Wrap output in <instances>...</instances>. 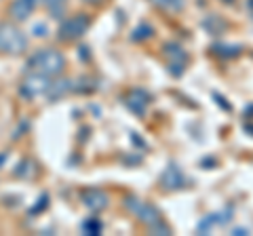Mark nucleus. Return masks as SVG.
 <instances>
[{
  "instance_id": "obj_8",
  "label": "nucleus",
  "mask_w": 253,
  "mask_h": 236,
  "mask_svg": "<svg viewBox=\"0 0 253 236\" xmlns=\"http://www.w3.org/2000/svg\"><path fill=\"white\" fill-rule=\"evenodd\" d=\"M152 2H156L158 6H165V9H181L184 6V0H152Z\"/></svg>"
},
{
  "instance_id": "obj_7",
  "label": "nucleus",
  "mask_w": 253,
  "mask_h": 236,
  "mask_svg": "<svg viewBox=\"0 0 253 236\" xmlns=\"http://www.w3.org/2000/svg\"><path fill=\"white\" fill-rule=\"evenodd\" d=\"M84 202L93 209H104L106 207V196L101 192H89V194H84Z\"/></svg>"
},
{
  "instance_id": "obj_5",
  "label": "nucleus",
  "mask_w": 253,
  "mask_h": 236,
  "mask_svg": "<svg viewBox=\"0 0 253 236\" xmlns=\"http://www.w3.org/2000/svg\"><path fill=\"white\" fill-rule=\"evenodd\" d=\"M38 4V0H15L13 6H11V15L15 19H26L28 15L34 11V6Z\"/></svg>"
},
{
  "instance_id": "obj_6",
  "label": "nucleus",
  "mask_w": 253,
  "mask_h": 236,
  "mask_svg": "<svg viewBox=\"0 0 253 236\" xmlns=\"http://www.w3.org/2000/svg\"><path fill=\"white\" fill-rule=\"evenodd\" d=\"M139 207V215H141V219L144 222H148V224H154V222H158V213H156V209L154 207H150V204H146V202H139L137 204Z\"/></svg>"
},
{
  "instance_id": "obj_2",
  "label": "nucleus",
  "mask_w": 253,
  "mask_h": 236,
  "mask_svg": "<svg viewBox=\"0 0 253 236\" xmlns=\"http://www.w3.org/2000/svg\"><path fill=\"white\" fill-rule=\"evenodd\" d=\"M26 36L19 30H15L11 26H0V51H11V53H19L26 49Z\"/></svg>"
},
{
  "instance_id": "obj_9",
  "label": "nucleus",
  "mask_w": 253,
  "mask_h": 236,
  "mask_svg": "<svg viewBox=\"0 0 253 236\" xmlns=\"http://www.w3.org/2000/svg\"><path fill=\"white\" fill-rule=\"evenodd\" d=\"M44 2H46V4H49V6H51V9L55 11V9H57V4H61V2H63V0H44Z\"/></svg>"
},
{
  "instance_id": "obj_3",
  "label": "nucleus",
  "mask_w": 253,
  "mask_h": 236,
  "mask_svg": "<svg viewBox=\"0 0 253 236\" xmlns=\"http://www.w3.org/2000/svg\"><path fill=\"white\" fill-rule=\"evenodd\" d=\"M49 89H51V82H46L44 74H36V76L26 78V82H23V86H21V93L26 97H38V95H42V93H46Z\"/></svg>"
},
{
  "instance_id": "obj_1",
  "label": "nucleus",
  "mask_w": 253,
  "mask_h": 236,
  "mask_svg": "<svg viewBox=\"0 0 253 236\" xmlns=\"http://www.w3.org/2000/svg\"><path fill=\"white\" fill-rule=\"evenodd\" d=\"M63 64H66V61H63V55L57 51H41L30 59V68L36 70L38 74H44V76L59 74L63 70Z\"/></svg>"
},
{
  "instance_id": "obj_4",
  "label": "nucleus",
  "mask_w": 253,
  "mask_h": 236,
  "mask_svg": "<svg viewBox=\"0 0 253 236\" xmlns=\"http://www.w3.org/2000/svg\"><path fill=\"white\" fill-rule=\"evenodd\" d=\"M86 26H89V19L83 17V15H81V17H76V19H70V21L63 23L61 36L63 38H76V36H81L84 32Z\"/></svg>"
},
{
  "instance_id": "obj_10",
  "label": "nucleus",
  "mask_w": 253,
  "mask_h": 236,
  "mask_svg": "<svg viewBox=\"0 0 253 236\" xmlns=\"http://www.w3.org/2000/svg\"><path fill=\"white\" fill-rule=\"evenodd\" d=\"M89 2H93V0H89Z\"/></svg>"
}]
</instances>
